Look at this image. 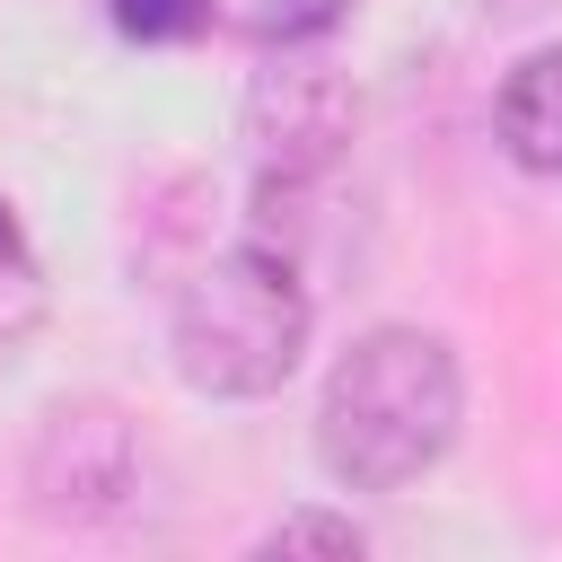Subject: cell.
I'll list each match as a JSON object with an SVG mask.
<instances>
[{
  "mask_svg": "<svg viewBox=\"0 0 562 562\" xmlns=\"http://www.w3.org/2000/svg\"><path fill=\"white\" fill-rule=\"evenodd\" d=\"M465 422L457 351L422 325H369L316 395V465L342 492H404L422 483Z\"/></svg>",
  "mask_w": 562,
  "mask_h": 562,
  "instance_id": "cell-1",
  "label": "cell"
},
{
  "mask_svg": "<svg viewBox=\"0 0 562 562\" xmlns=\"http://www.w3.org/2000/svg\"><path fill=\"white\" fill-rule=\"evenodd\" d=\"M35 325H44V263H35L26 228H18L9 202H0V351H18Z\"/></svg>",
  "mask_w": 562,
  "mask_h": 562,
  "instance_id": "cell-6",
  "label": "cell"
},
{
  "mask_svg": "<svg viewBox=\"0 0 562 562\" xmlns=\"http://www.w3.org/2000/svg\"><path fill=\"white\" fill-rule=\"evenodd\" d=\"M114 26L132 44H193L211 26V0H114Z\"/></svg>",
  "mask_w": 562,
  "mask_h": 562,
  "instance_id": "cell-7",
  "label": "cell"
},
{
  "mask_svg": "<svg viewBox=\"0 0 562 562\" xmlns=\"http://www.w3.org/2000/svg\"><path fill=\"white\" fill-rule=\"evenodd\" d=\"M26 492H35V518H53V527L114 518L140 492V430L97 395L53 404L35 430V457H26Z\"/></svg>",
  "mask_w": 562,
  "mask_h": 562,
  "instance_id": "cell-3",
  "label": "cell"
},
{
  "mask_svg": "<svg viewBox=\"0 0 562 562\" xmlns=\"http://www.w3.org/2000/svg\"><path fill=\"white\" fill-rule=\"evenodd\" d=\"M369 536L351 527V518H334V509H290L272 536H263V553H360Z\"/></svg>",
  "mask_w": 562,
  "mask_h": 562,
  "instance_id": "cell-8",
  "label": "cell"
},
{
  "mask_svg": "<svg viewBox=\"0 0 562 562\" xmlns=\"http://www.w3.org/2000/svg\"><path fill=\"white\" fill-rule=\"evenodd\" d=\"M307 316L316 307H307L299 263L263 237H237L176 290V316H167L176 378L193 395H220V404L272 395L307 351Z\"/></svg>",
  "mask_w": 562,
  "mask_h": 562,
  "instance_id": "cell-2",
  "label": "cell"
},
{
  "mask_svg": "<svg viewBox=\"0 0 562 562\" xmlns=\"http://www.w3.org/2000/svg\"><path fill=\"white\" fill-rule=\"evenodd\" d=\"M360 132V88L316 61V53H281L272 70H255L246 88V149L263 176H334L351 158Z\"/></svg>",
  "mask_w": 562,
  "mask_h": 562,
  "instance_id": "cell-4",
  "label": "cell"
},
{
  "mask_svg": "<svg viewBox=\"0 0 562 562\" xmlns=\"http://www.w3.org/2000/svg\"><path fill=\"white\" fill-rule=\"evenodd\" d=\"M501 149L527 167V176H562V44H536L509 79H501Z\"/></svg>",
  "mask_w": 562,
  "mask_h": 562,
  "instance_id": "cell-5",
  "label": "cell"
}]
</instances>
